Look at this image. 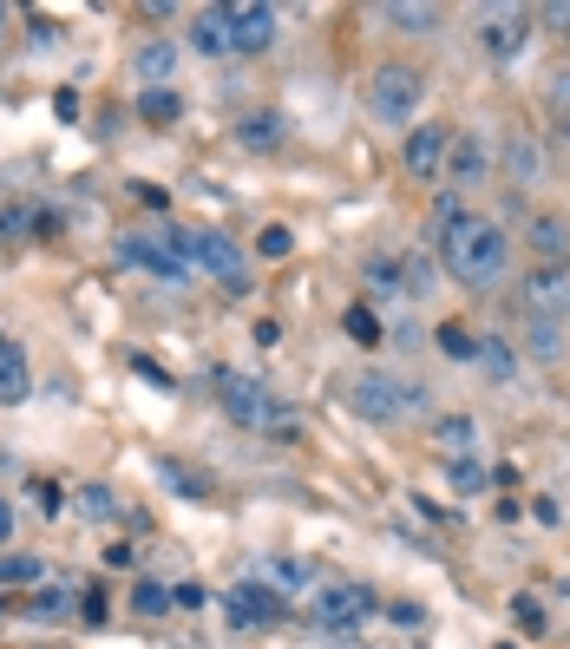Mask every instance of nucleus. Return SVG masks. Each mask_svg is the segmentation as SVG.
I'll use <instances>...</instances> for the list:
<instances>
[{
	"mask_svg": "<svg viewBox=\"0 0 570 649\" xmlns=\"http://www.w3.org/2000/svg\"><path fill=\"white\" fill-rule=\"evenodd\" d=\"M532 20H538V13H525V7H499V13L486 20V33H479L486 53H492V59H519L525 39H532Z\"/></svg>",
	"mask_w": 570,
	"mask_h": 649,
	"instance_id": "nucleus-13",
	"label": "nucleus"
},
{
	"mask_svg": "<svg viewBox=\"0 0 570 649\" xmlns=\"http://www.w3.org/2000/svg\"><path fill=\"white\" fill-rule=\"evenodd\" d=\"M243 144H249V151H276V144H282V118H276V112L243 118Z\"/></svg>",
	"mask_w": 570,
	"mask_h": 649,
	"instance_id": "nucleus-25",
	"label": "nucleus"
},
{
	"mask_svg": "<svg viewBox=\"0 0 570 649\" xmlns=\"http://www.w3.org/2000/svg\"><path fill=\"white\" fill-rule=\"evenodd\" d=\"M565 151H570V118H565Z\"/></svg>",
	"mask_w": 570,
	"mask_h": 649,
	"instance_id": "nucleus-46",
	"label": "nucleus"
},
{
	"mask_svg": "<svg viewBox=\"0 0 570 649\" xmlns=\"http://www.w3.org/2000/svg\"><path fill=\"white\" fill-rule=\"evenodd\" d=\"M532 512H538V525H565V506H558V499H538Z\"/></svg>",
	"mask_w": 570,
	"mask_h": 649,
	"instance_id": "nucleus-41",
	"label": "nucleus"
},
{
	"mask_svg": "<svg viewBox=\"0 0 570 649\" xmlns=\"http://www.w3.org/2000/svg\"><path fill=\"white\" fill-rule=\"evenodd\" d=\"M210 387H217V401H223V414H230L236 427H249V433H295V414H289L269 387H256L249 374L210 368Z\"/></svg>",
	"mask_w": 570,
	"mask_h": 649,
	"instance_id": "nucleus-2",
	"label": "nucleus"
},
{
	"mask_svg": "<svg viewBox=\"0 0 570 649\" xmlns=\"http://www.w3.org/2000/svg\"><path fill=\"white\" fill-rule=\"evenodd\" d=\"M361 282H368V295H374V302H394V295H400V256H368Z\"/></svg>",
	"mask_w": 570,
	"mask_h": 649,
	"instance_id": "nucleus-23",
	"label": "nucleus"
},
{
	"mask_svg": "<svg viewBox=\"0 0 570 649\" xmlns=\"http://www.w3.org/2000/svg\"><path fill=\"white\" fill-rule=\"evenodd\" d=\"M446 144H453V125H420V131H407V171L420 177V184H440V171H446Z\"/></svg>",
	"mask_w": 570,
	"mask_h": 649,
	"instance_id": "nucleus-11",
	"label": "nucleus"
},
{
	"mask_svg": "<svg viewBox=\"0 0 570 649\" xmlns=\"http://www.w3.org/2000/svg\"><path fill=\"white\" fill-rule=\"evenodd\" d=\"M381 20H394L400 33H440V7H407V0H387Z\"/></svg>",
	"mask_w": 570,
	"mask_h": 649,
	"instance_id": "nucleus-24",
	"label": "nucleus"
},
{
	"mask_svg": "<svg viewBox=\"0 0 570 649\" xmlns=\"http://www.w3.org/2000/svg\"><path fill=\"white\" fill-rule=\"evenodd\" d=\"M282 611H289V598L269 591V584H256V578L223 598V617H230L236 630H269V624H282Z\"/></svg>",
	"mask_w": 570,
	"mask_h": 649,
	"instance_id": "nucleus-8",
	"label": "nucleus"
},
{
	"mask_svg": "<svg viewBox=\"0 0 570 649\" xmlns=\"http://www.w3.org/2000/svg\"><path fill=\"white\" fill-rule=\"evenodd\" d=\"M131 611H138V617H164V611H171V591H164V584H151V578H144V584H138V591H131Z\"/></svg>",
	"mask_w": 570,
	"mask_h": 649,
	"instance_id": "nucleus-31",
	"label": "nucleus"
},
{
	"mask_svg": "<svg viewBox=\"0 0 570 649\" xmlns=\"http://www.w3.org/2000/svg\"><path fill=\"white\" fill-rule=\"evenodd\" d=\"M138 118H144V125H177V118H184V98H177L171 85H144V92H138Z\"/></svg>",
	"mask_w": 570,
	"mask_h": 649,
	"instance_id": "nucleus-22",
	"label": "nucleus"
},
{
	"mask_svg": "<svg viewBox=\"0 0 570 649\" xmlns=\"http://www.w3.org/2000/svg\"><path fill=\"white\" fill-rule=\"evenodd\" d=\"M440 269L466 289H492L505 269H512V236L505 223H486V217H460L453 230H440Z\"/></svg>",
	"mask_w": 570,
	"mask_h": 649,
	"instance_id": "nucleus-1",
	"label": "nucleus"
},
{
	"mask_svg": "<svg viewBox=\"0 0 570 649\" xmlns=\"http://www.w3.org/2000/svg\"><path fill=\"white\" fill-rule=\"evenodd\" d=\"M505 649H512V644H505Z\"/></svg>",
	"mask_w": 570,
	"mask_h": 649,
	"instance_id": "nucleus-48",
	"label": "nucleus"
},
{
	"mask_svg": "<svg viewBox=\"0 0 570 649\" xmlns=\"http://www.w3.org/2000/svg\"><path fill=\"white\" fill-rule=\"evenodd\" d=\"M433 440H440L453 460H466V453L479 447V420H473V414H440V420H433Z\"/></svg>",
	"mask_w": 570,
	"mask_h": 649,
	"instance_id": "nucleus-21",
	"label": "nucleus"
},
{
	"mask_svg": "<svg viewBox=\"0 0 570 649\" xmlns=\"http://www.w3.org/2000/svg\"><path fill=\"white\" fill-rule=\"evenodd\" d=\"M33 394V368H26V348L0 335V407H20Z\"/></svg>",
	"mask_w": 570,
	"mask_h": 649,
	"instance_id": "nucleus-15",
	"label": "nucleus"
},
{
	"mask_svg": "<svg viewBox=\"0 0 570 649\" xmlns=\"http://www.w3.org/2000/svg\"><path fill=\"white\" fill-rule=\"evenodd\" d=\"M446 479H453L460 492H486V466H479L473 453H466V460H453V466H446Z\"/></svg>",
	"mask_w": 570,
	"mask_h": 649,
	"instance_id": "nucleus-32",
	"label": "nucleus"
},
{
	"mask_svg": "<svg viewBox=\"0 0 570 649\" xmlns=\"http://www.w3.org/2000/svg\"><path fill=\"white\" fill-rule=\"evenodd\" d=\"M0 26H7V13H0Z\"/></svg>",
	"mask_w": 570,
	"mask_h": 649,
	"instance_id": "nucleus-47",
	"label": "nucleus"
},
{
	"mask_svg": "<svg viewBox=\"0 0 570 649\" xmlns=\"http://www.w3.org/2000/svg\"><path fill=\"white\" fill-rule=\"evenodd\" d=\"M171 604H177V611H203V604H210V598H203V591H197V584H177V591H171Z\"/></svg>",
	"mask_w": 570,
	"mask_h": 649,
	"instance_id": "nucleus-38",
	"label": "nucleus"
},
{
	"mask_svg": "<svg viewBox=\"0 0 570 649\" xmlns=\"http://www.w3.org/2000/svg\"><path fill=\"white\" fill-rule=\"evenodd\" d=\"M39 578V558H0V584H33Z\"/></svg>",
	"mask_w": 570,
	"mask_h": 649,
	"instance_id": "nucleus-36",
	"label": "nucleus"
},
{
	"mask_svg": "<svg viewBox=\"0 0 570 649\" xmlns=\"http://www.w3.org/2000/svg\"><path fill=\"white\" fill-rule=\"evenodd\" d=\"M486 381H512L519 374V341H505V335H479V361H473Z\"/></svg>",
	"mask_w": 570,
	"mask_h": 649,
	"instance_id": "nucleus-20",
	"label": "nucleus"
},
{
	"mask_svg": "<svg viewBox=\"0 0 570 649\" xmlns=\"http://www.w3.org/2000/svg\"><path fill=\"white\" fill-rule=\"evenodd\" d=\"M341 328H348V335H354V341H368V348H374V341H381V335H387V328H381V315H374V309H368V302H354V309H348V315H341Z\"/></svg>",
	"mask_w": 570,
	"mask_h": 649,
	"instance_id": "nucleus-29",
	"label": "nucleus"
},
{
	"mask_svg": "<svg viewBox=\"0 0 570 649\" xmlns=\"http://www.w3.org/2000/svg\"><path fill=\"white\" fill-rule=\"evenodd\" d=\"M171 243H177V256L190 263V269H203L223 295H249V263H243V250L223 236V230H164Z\"/></svg>",
	"mask_w": 570,
	"mask_h": 649,
	"instance_id": "nucleus-3",
	"label": "nucleus"
},
{
	"mask_svg": "<svg viewBox=\"0 0 570 649\" xmlns=\"http://www.w3.org/2000/svg\"><path fill=\"white\" fill-rule=\"evenodd\" d=\"M433 341H440V355H446V361H479V335H473V328H460V322H446Z\"/></svg>",
	"mask_w": 570,
	"mask_h": 649,
	"instance_id": "nucleus-27",
	"label": "nucleus"
},
{
	"mask_svg": "<svg viewBox=\"0 0 570 649\" xmlns=\"http://www.w3.org/2000/svg\"><path fill=\"white\" fill-rule=\"evenodd\" d=\"M72 604H79V598H72V591H59V584H53V591H39V598H33V617H66V611H72Z\"/></svg>",
	"mask_w": 570,
	"mask_h": 649,
	"instance_id": "nucleus-34",
	"label": "nucleus"
},
{
	"mask_svg": "<svg viewBox=\"0 0 570 649\" xmlns=\"http://www.w3.org/2000/svg\"><path fill=\"white\" fill-rule=\"evenodd\" d=\"M131 72H138L144 85H171V72H177V46H171V39H144V46L131 53Z\"/></svg>",
	"mask_w": 570,
	"mask_h": 649,
	"instance_id": "nucleus-18",
	"label": "nucleus"
},
{
	"mask_svg": "<svg viewBox=\"0 0 570 649\" xmlns=\"http://www.w3.org/2000/svg\"><path fill=\"white\" fill-rule=\"evenodd\" d=\"M79 617H85V624H105V591H85V598H79Z\"/></svg>",
	"mask_w": 570,
	"mask_h": 649,
	"instance_id": "nucleus-39",
	"label": "nucleus"
},
{
	"mask_svg": "<svg viewBox=\"0 0 570 649\" xmlns=\"http://www.w3.org/2000/svg\"><path fill=\"white\" fill-rule=\"evenodd\" d=\"M387 617H394V624H400V630H420V624H427V611H420V604H394V611H387Z\"/></svg>",
	"mask_w": 570,
	"mask_h": 649,
	"instance_id": "nucleus-40",
	"label": "nucleus"
},
{
	"mask_svg": "<svg viewBox=\"0 0 570 649\" xmlns=\"http://www.w3.org/2000/svg\"><path fill=\"white\" fill-rule=\"evenodd\" d=\"M492 177V144H486V131H453V144H446V171H440V184L446 190H479Z\"/></svg>",
	"mask_w": 570,
	"mask_h": 649,
	"instance_id": "nucleus-7",
	"label": "nucleus"
},
{
	"mask_svg": "<svg viewBox=\"0 0 570 649\" xmlns=\"http://www.w3.org/2000/svg\"><path fill=\"white\" fill-rule=\"evenodd\" d=\"M499 164H505V184H545V144L532 138V131H512L505 138V151H499Z\"/></svg>",
	"mask_w": 570,
	"mask_h": 649,
	"instance_id": "nucleus-14",
	"label": "nucleus"
},
{
	"mask_svg": "<svg viewBox=\"0 0 570 649\" xmlns=\"http://www.w3.org/2000/svg\"><path fill=\"white\" fill-rule=\"evenodd\" d=\"M354 414L361 420H374V427H394V420H414V414H427V387L420 381H400V374H381V368H368V374H354Z\"/></svg>",
	"mask_w": 570,
	"mask_h": 649,
	"instance_id": "nucleus-4",
	"label": "nucleus"
},
{
	"mask_svg": "<svg viewBox=\"0 0 570 649\" xmlns=\"http://www.w3.org/2000/svg\"><path fill=\"white\" fill-rule=\"evenodd\" d=\"M420 92H427V79H420L414 66H381V72L368 79V112H374L381 125H414Z\"/></svg>",
	"mask_w": 570,
	"mask_h": 649,
	"instance_id": "nucleus-6",
	"label": "nucleus"
},
{
	"mask_svg": "<svg viewBox=\"0 0 570 649\" xmlns=\"http://www.w3.org/2000/svg\"><path fill=\"white\" fill-rule=\"evenodd\" d=\"M7 532H13V506L0 499V538H7Z\"/></svg>",
	"mask_w": 570,
	"mask_h": 649,
	"instance_id": "nucleus-45",
	"label": "nucleus"
},
{
	"mask_svg": "<svg viewBox=\"0 0 570 649\" xmlns=\"http://www.w3.org/2000/svg\"><path fill=\"white\" fill-rule=\"evenodd\" d=\"M525 243H532L538 256H551V263H570V223L565 217H551V210L525 223Z\"/></svg>",
	"mask_w": 570,
	"mask_h": 649,
	"instance_id": "nucleus-19",
	"label": "nucleus"
},
{
	"mask_svg": "<svg viewBox=\"0 0 570 649\" xmlns=\"http://www.w3.org/2000/svg\"><path fill=\"white\" fill-rule=\"evenodd\" d=\"M256 250H263V256H269V263H276V256H289V250H295V236H289V230H282V223H269V230H263V243H256Z\"/></svg>",
	"mask_w": 570,
	"mask_h": 649,
	"instance_id": "nucleus-37",
	"label": "nucleus"
},
{
	"mask_svg": "<svg viewBox=\"0 0 570 649\" xmlns=\"http://www.w3.org/2000/svg\"><path fill=\"white\" fill-rule=\"evenodd\" d=\"M302 584H309V565L302 558H289V552L269 558V591H302Z\"/></svg>",
	"mask_w": 570,
	"mask_h": 649,
	"instance_id": "nucleus-30",
	"label": "nucleus"
},
{
	"mask_svg": "<svg viewBox=\"0 0 570 649\" xmlns=\"http://www.w3.org/2000/svg\"><path fill=\"white\" fill-rule=\"evenodd\" d=\"M131 368H138V374H144V381H158V387H171V374H164V368H158V361H144V355H138V361H131Z\"/></svg>",
	"mask_w": 570,
	"mask_h": 649,
	"instance_id": "nucleus-43",
	"label": "nucleus"
},
{
	"mask_svg": "<svg viewBox=\"0 0 570 649\" xmlns=\"http://www.w3.org/2000/svg\"><path fill=\"white\" fill-rule=\"evenodd\" d=\"M118 256L138 263V269H151L158 282H184V276H190V263L177 256L171 236H118Z\"/></svg>",
	"mask_w": 570,
	"mask_h": 649,
	"instance_id": "nucleus-10",
	"label": "nucleus"
},
{
	"mask_svg": "<svg viewBox=\"0 0 570 649\" xmlns=\"http://www.w3.org/2000/svg\"><path fill=\"white\" fill-rule=\"evenodd\" d=\"M551 98H558V112L570 118V72H558V79H551Z\"/></svg>",
	"mask_w": 570,
	"mask_h": 649,
	"instance_id": "nucleus-44",
	"label": "nucleus"
},
{
	"mask_svg": "<svg viewBox=\"0 0 570 649\" xmlns=\"http://www.w3.org/2000/svg\"><path fill=\"white\" fill-rule=\"evenodd\" d=\"M400 295H414V302H420V295H433V263H427L420 250H414V256H400Z\"/></svg>",
	"mask_w": 570,
	"mask_h": 649,
	"instance_id": "nucleus-26",
	"label": "nucleus"
},
{
	"mask_svg": "<svg viewBox=\"0 0 570 649\" xmlns=\"http://www.w3.org/2000/svg\"><path fill=\"white\" fill-rule=\"evenodd\" d=\"M525 315L570 322V263H545V269L525 276Z\"/></svg>",
	"mask_w": 570,
	"mask_h": 649,
	"instance_id": "nucleus-9",
	"label": "nucleus"
},
{
	"mask_svg": "<svg viewBox=\"0 0 570 649\" xmlns=\"http://www.w3.org/2000/svg\"><path fill=\"white\" fill-rule=\"evenodd\" d=\"M565 328L570 322H545V315H525V341H519V348H525V355H532V361H545V368H551V361H565Z\"/></svg>",
	"mask_w": 570,
	"mask_h": 649,
	"instance_id": "nucleus-16",
	"label": "nucleus"
},
{
	"mask_svg": "<svg viewBox=\"0 0 570 649\" xmlns=\"http://www.w3.org/2000/svg\"><path fill=\"white\" fill-rule=\"evenodd\" d=\"M79 519L112 525V519H118V492H112V486H85V492H79Z\"/></svg>",
	"mask_w": 570,
	"mask_h": 649,
	"instance_id": "nucleus-28",
	"label": "nucleus"
},
{
	"mask_svg": "<svg viewBox=\"0 0 570 649\" xmlns=\"http://www.w3.org/2000/svg\"><path fill=\"white\" fill-rule=\"evenodd\" d=\"M33 506H39V519H59L66 512V492L53 479H33Z\"/></svg>",
	"mask_w": 570,
	"mask_h": 649,
	"instance_id": "nucleus-33",
	"label": "nucleus"
},
{
	"mask_svg": "<svg viewBox=\"0 0 570 649\" xmlns=\"http://www.w3.org/2000/svg\"><path fill=\"white\" fill-rule=\"evenodd\" d=\"M512 624L538 637V630H545V604H538V598H512Z\"/></svg>",
	"mask_w": 570,
	"mask_h": 649,
	"instance_id": "nucleus-35",
	"label": "nucleus"
},
{
	"mask_svg": "<svg viewBox=\"0 0 570 649\" xmlns=\"http://www.w3.org/2000/svg\"><path fill=\"white\" fill-rule=\"evenodd\" d=\"M282 13L276 7H230V53H269Z\"/></svg>",
	"mask_w": 570,
	"mask_h": 649,
	"instance_id": "nucleus-12",
	"label": "nucleus"
},
{
	"mask_svg": "<svg viewBox=\"0 0 570 649\" xmlns=\"http://www.w3.org/2000/svg\"><path fill=\"white\" fill-rule=\"evenodd\" d=\"M309 617H315V630H328V637H348V630H361V624L374 617V591H368V584H348V578H335V584H315V604H309Z\"/></svg>",
	"mask_w": 570,
	"mask_h": 649,
	"instance_id": "nucleus-5",
	"label": "nucleus"
},
{
	"mask_svg": "<svg viewBox=\"0 0 570 649\" xmlns=\"http://www.w3.org/2000/svg\"><path fill=\"white\" fill-rule=\"evenodd\" d=\"M190 46H197L203 59L230 53V7H203V13L190 20Z\"/></svg>",
	"mask_w": 570,
	"mask_h": 649,
	"instance_id": "nucleus-17",
	"label": "nucleus"
},
{
	"mask_svg": "<svg viewBox=\"0 0 570 649\" xmlns=\"http://www.w3.org/2000/svg\"><path fill=\"white\" fill-rule=\"evenodd\" d=\"M26 223H33V217H26V210H0V236H20V230H26Z\"/></svg>",
	"mask_w": 570,
	"mask_h": 649,
	"instance_id": "nucleus-42",
	"label": "nucleus"
}]
</instances>
